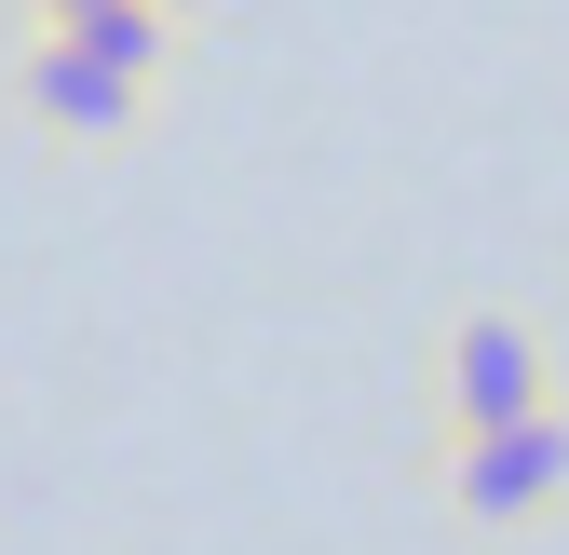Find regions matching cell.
Here are the masks:
<instances>
[{
	"instance_id": "cell-1",
	"label": "cell",
	"mask_w": 569,
	"mask_h": 555,
	"mask_svg": "<svg viewBox=\"0 0 569 555\" xmlns=\"http://www.w3.org/2000/svg\"><path fill=\"white\" fill-rule=\"evenodd\" d=\"M435 488L488 542L556 528L569 515V406H529V421H502V434H435Z\"/></svg>"
},
{
	"instance_id": "cell-2",
	"label": "cell",
	"mask_w": 569,
	"mask_h": 555,
	"mask_svg": "<svg viewBox=\"0 0 569 555\" xmlns=\"http://www.w3.org/2000/svg\"><path fill=\"white\" fill-rule=\"evenodd\" d=\"M529 406H556V339L529 312H461L435 353V434H502Z\"/></svg>"
},
{
	"instance_id": "cell-3",
	"label": "cell",
	"mask_w": 569,
	"mask_h": 555,
	"mask_svg": "<svg viewBox=\"0 0 569 555\" xmlns=\"http://www.w3.org/2000/svg\"><path fill=\"white\" fill-rule=\"evenodd\" d=\"M14 109H28L41 135H68V150H109V135L150 122V82H122V68L82 54L68 28H28V54H14Z\"/></svg>"
},
{
	"instance_id": "cell-4",
	"label": "cell",
	"mask_w": 569,
	"mask_h": 555,
	"mask_svg": "<svg viewBox=\"0 0 569 555\" xmlns=\"http://www.w3.org/2000/svg\"><path fill=\"white\" fill-rule=\"evenodd\" d=\"M68 41H82V54H109L122 82H163V68H177V14H163V0H109V14H82Z\"/></svg>"
},
{
	"instance_id": "cell-5",
	"label": "cell",
	"mask_w": 569,
	"mask_h": 555,
	"mask_svg": "<svg viewBox=\"0 0 569 555\" xmlns=\"http://www.w3.org/2000/svg\"><path fill=\"white\" fill-rule=\"evenodd\" d=\"M82 14H109V0H28V28H82Z\"/></svg>"
},
{
	"instance_id": "cell-6",
	"label": "cell",
	"mask_w": 569,
	"mask_h": 555,
	"mask_svg": "<svg viewBox=\"0 0 569 555\" xmlns=\"http://www.w3.org/2000/svg\"><path fill=\"white\" fill-rule=\"evenodd\" d=\"M163 14H177V28H190V14H203V0H163Z\"/></svg>"
}]
</instances>
